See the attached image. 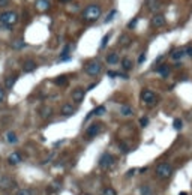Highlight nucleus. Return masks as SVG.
<instances>
[{
    "mask_svg": "<svg viewBox=\"0 0 192 195\" xmlns=\"http://www.w3.org/2000/svg\"><path fill=\"white\" fill-rule=\"evenodd\" d=\"M129 42H131V38H129L128 35H122L120 36V39H119V44H120L122 47H128Z\"/></svg>",
    "mask_w": 192,
    "mask_h": 195,
    "instance_id": "b1692460",
    "label": "nucleus"
},
{
    "mask_svg": "<svg viewBox=\"0 0 192 195\" xmlns=\"http://www.w3.org/2000/svg\"><path fill=\"white\" fill-rule=\"evenodd\" d=\"M17 195H33V194H32V191H30V189L24 188V189H20V191L17 192Z\"/></svg>",
    "mask_w": 192,
    "mask_h": 195,
    "instance_id": "2f4dec72",
    "label": "nucleus"
},
{
    "mask_svg": "<svg viewBox=\"0 0 192 195\" xmlns=\"http://www.w3.org/2000/svg\"><path fill=\"white\" fill-rule=\"evenodd\" d=\"M182 126H183V123H182V120H180V119H176L174 122H173V128H174L176 131H180V129H182Z\"/></svg>",
    "mask_w": 192,
    "mask_h": 195,
    "instance_id": "c85d7f7f",
    "label": "nucleus"
},
{
    "mask_svg": "<svg viewBox=\"0 0 192 195\" xmlns=\"http://www.w3.org/2000/svg\"><path fill=\"white\" fill-rule=\"evenodd\" d=\"M165 24V17L164 15H155L152 18V26L153 27H162Z\"/></svg>",
    "mask_w": 192,
    "mask_h": 195,
    "instance_id": "ddd939ff",
    "label": "nucleus"
},
{
    "mask_svg": "<svg viewBox=\"0 0 192 195\" xmlns=\"http://www.w3.org/2000/svg\"><path fill=\"white\" fill-rule=\"evenodd\" d=\"M60 188H62L60 182H57V180H56V182H53L51 185H50V188H48V189H50V191H54V192H57Z\"/></svg>",
    "mask_w": 192,
    "mask_h": 195,
    "instance_id": "a878e982",
    "label": "nucleus"
},
{
    "mask_svg": "<svg viewBox=\"0 0 192 195\" xmlns=\"http://www.w3.org/2000/svg\"><path fill=\"white\" fill-rule=\"evenodd\" d=\"M21 161H23V155H21L20 152H12V153L9 155V158H8V162H9L11 165H18Z\"/></svg>",
    "mask_w": 192,
    "mask_h": 195,
    "instance_id": "f8f14e48",
    "label": "nucleus"
},
{
    "mask_svg": "<svg viewBox=\"0 0 192 195\" xmlns=\"http://www.w3.org/2000/svg\"><path fill=\"white\" fill-rule=\"evenodd\" d=\"M185 51H186V54H188V56L192 59V45H188V47L185 48Z\"/></svg>",
    "mask_w": 192,
    "mask_h": 195,
    "instance_id": "c9c22d12",
    "label": "nucleus"
},
{
    "mask_svg": "<svg viewBox=\"0 0 192 195\" xmlns=\"http://www.w3.org/2000/svg\"><path fill=\"white\" fill-rule=\"evenodd\" d=\"M84 71L87 72L89 75H92V77H96V75H99L102 72V65L98 60H90V62H87L84 65Z\"/></svg>",
    "mask_w": 192,
    "mask_h": 195,
    "instance_id": "39448f33",
    "label": "nucleus"
},
{
    "mask_svg": "<svg viewBox=\"0 0 192 195\" xmlns=\"http://www.w3.org/2000/svg\"><path fill=\"white\" fill-rule=\"evenodd\" d=\"M17 75H14V77H8V80H6V83H5V86H6V89H12L14 86H15V83H17Z\"/></svg>",
    "mask_w": 192,
    "mask_h": 195,
    "instance_id": "6ab92c4d",
    "label": "nucleus"
},
{
    "mask_svg": "<svg viewBox=\"0 0 192 195\" xmlns=\"http://www.w3.org/2000/svg\"><path fill=\"white\" fill-rule=\"evenodd\" d=\"M84 96H86V90L84 89L72 90V101H74V102H77V104L83 102V101H84Z\"/></svg>",
    "mask_w": 192,
    "mask_h": 195,
    "instance_id": "1a4fd4ad",
    "label": "nucleus"
},
{
    "mask_svg": "<svg viewBox=\"0 0 192 195\" xmlns=\"http://www.w3.org/2000/svg\"><path fill=\"white\" fill-rule=\"evenodd\" d=\"M144 60H146V54L143 53V54H141V56H140V59H138V63H143Z\"/></svg>",
    "mask_w": 192,
    "mask_h": 195,
    "instance_id": "58836bf2",
    "label": "nucleus"
},
{
    "mask_svg": "<svg viewBox=\"0 0 192 195\" xmlns=\"http://www.w3.org/2000/svg\"><path fill=\"white\" fill-rule=\"evenodd\" d=\"M12 188H15V182L14 179L9 177V176H2L0 177V189L2 191H11Z\"/></svg>",
    "mask_w": 192,
    "mask_h": 195,
    "instance_id": "0eeeda50",
    "label": "nucleus"
},
{
    "mask_svg": "<svg viewBox=\"0 0 192 195\" xmlns=\"http://www.w3.org/2000/svg\"><path fill=\"white\" fill-rule=\"evenodd\" d=\"M86 195H90V194H86Z\"/></svg>",
    "mask_w": 192,
    "mask_h": 195,
    "instance_id": "c03bdc74",
    "label": "nucleus"
},
{
    "mask_svg": "<svg viewBox=\"0 0 192 195\" xmlns=\"http://www.w3.org/2000/svg\"><path fill=\"white\" fill-rule=\"evenodd\" d=\"M171 174H173V167L168 162H162L156 167V176L159 179L165 180V179L171 177Z\"/></svg>",
    "mask_w": 192,
    "mask_h": 195,
    "instance_id": "20e7f679",
    "label": "nucleus"
},
{
    "mask_svg": "<svg viewBox=\"0 0 192 195\" xmlns=\"http://www.w3.org/2000/svg\"><path fill=\"white\" fill-rule=\"evenodd\" d=\"M60 2H62V3H65V2H71V0H60Z\"/></svg>",
    "mask_w": 192,
    "mask_h": 195,
    "instance_id": "37998d69",
    "label": "nucleus"
},
{
    "mask_svg": "<svg viewBox=\"0 0 192 195\" xmlns=\"http://www.w3.org/2000/svg\"><path fill=\"white\" fill-rule=\"evenodd\" d=\"M156 72L161 75V77H168L170 75V66L168 65H161V66H158L156 68Z\"/></svg>",
    "mask_w": 192,
    "mask_h": 195,
    "instance_id": "4468645a",
    "label": "nucleus"
},
{
    "mask_svg": "<svg viewBox=\"0 0 192 195\" xmlns=\"http://www.w3.org/2000/svg\"><path fill=\"white\" fill-rule=\"evenodd\" d=\"M18 14L14 11H6L3 14H0V24H3L5 27H12L18 23Z\"/></svg>",
    "mask_w": 192,
    "mask_h": 195,
    "instance_id": "f03ea898",
    "label": "nucleus"
},
{
    "mask_svg": "<svg viewBox=\"0 0 192 195\" xmlns=\"http://www.w3.org/2000/svg\"><path fill=\"white\" fill-rule=\"evenodd\" d=\"M98 165H99V168H102V170H108V168H111V167L114 165V156H113V155H110V153H104V155L99 158Z\"/></svg>",
    "mask_w": 192,
    "mask_h": 195,
    "instance_id": "423d86ee",
    "label": "nucleus"
},
{
    "mask_svg": "<svg viewBox=\"0 0 192 195\" xmlns=\"http://www.w3.org/2000/svg\"><path fill=\"white\" fill-rule=\"evenodd\" d=\"M3 99H5V90L0 87V104L3 102Z\"/></svg>",
    "mask_w": 192,
    "mask_h": 195,
    "instance_id": "4c0bfd02",
    "label": "nucleus"
},
{
    "mask_svg": "<svg viewBox=\"0 0 192 195\" xmlns=\"http://www.w3.org/2000/svg\"><path fill=\"white\" fill-rule=\"evenodd\" d=\"M36 8H38L39 11H47V9L50 8V3H48L47 0H38V2H36Z\"/></svg>",
    "mask_w": 192,
    "mask_h": 195,
    "instance_id": "a211bd4d",
    "label": "nucleus"
},
{
    "mask_svg": "<svg viewBox=\"0 0 192 195\" xmlns=\"http://www.w3.org/2000/svg\"><path fill=\"white\" fill-rule=\"evenodd\" d=\"M53 113L51 108H42V111H41V114H42V117H50Z\"/></svg>",
    "mask_w": 192,
    "mask_h": 195,
    "instance_id": "c756f323",
    "label": "nucleus"
},
{
    "mask_svg": "<svg viewBox=\"0 0 192 195\" xmlns=\"http://www.w3.org/2000/svg\"><path fill=\"white\" fill-rule=\"evenodd\" d=\"M140 125L143 126V128H144V126H147V125H149V119H147V117H141V119H140Z\"/></svg>",
    "mask_w": 192,
    "mask_h": 195,
    "instance_id": "72a5a7b5",
    "label": "nucleus"
},
{
    "mask_svg": "<svg viewBox=\"0 0 192 195\" xmlns=\"http://www.w3.org/2000/svg\"><path fill=\"white\" fill-rule=\"evenodd\" d=\"M36 68H38V63H36L35 60H26L24 63H23V71L26 72V74H29V72H33L36 71Z\"/></svg>",
    "mask_w": 192,
    "mask_h": 195,
    "instance_id": "9b49d317",
    "label": "nucleus"
},
{
    "mask_svg": "<svg viewBox=\"0 0 192 195\" xmlns=\"http://www.w3.org/2000/svg\"><path fill=\"white\" fill-rule=\"evenodd\" d=\"M140 192H141V195H152V189L149 186H141Z\"/></svg>",
    "mask_w": 192,
    "mask_h": 195,
    "instance_id": "cd10ccee",
    "label": "nucleus"
},
{
    "mask_svg": "<svg viewBox=\"0 0 192 195\" xmlns=\"http://www.w3.org/2000/svg\"><path fill=\"white\" fill-rule=\"evenodd\" d=\"M101 195H117V192H116V189H113V188H104L102 189V192H101Z\"/></svg>",
    "mask_w": 192,
    "mask_h": 195,
    "instance_id": "393cba45",
    "label": "nucleus"
},
{
    "mask_svg": "<svg viewBox=\"0 0 192 195\" xmlns=\"http://www.w3.org/2000/svg\"><path fill=\"white\" fill-rule=\"evenodd\" d=\"M104 113H105V107H104V105H99V107H96V108H95V110H93L92 113H89V114H87V117H86V120H87V119H90L92 116H102Z\"/></svg>",
    "mask_w": 192,
    "mask_h": 195,
    "instance_id": "2eb2a0df",
    "label": "nucleus"
},
{
    "mask_svg": "<svg viewBox=\"0 0 192 195\" xmlns=\"http://www.w3.org/2000/svg\"><path fill=\"white\" fill-rule=\"evenodd\" d=\"M122 68L125 69V71H131V69H132V60L128 59V57L123 59L122 60Z\"/></svg>",
    "mask_w": 192,
    "mask_h": 195,
    "instance_id": "4be33fe9",
    "label": "nucleus"
},
{
    "mask_svg": "<svg viewBox=\"0 0 192 195\" xmlns=\"http://www.w3.org/2000/svg\"><path fill=\"white\" fill-rule=\"evenodd\" d=\"M107 62L110 63V65H116L117 62H119V54L117 53H111L107 56Z\"/></svg>",
    "mask_w": 192,
    "mask_h": 195,
    "instance_id": "aec40b11",
    "label": "nucleus"
},
{
    "mask_svg": "<svg viewBox=\"0 0 192 195\" xmlns=\"http://www.w3.org/2000/svg\"><path fill=\"white\" fill-rule=\"evenodd\" d=\"M132 108L129 105H122L120 107V114H123V116H132Z\"/></svg>",
    "mask_w": 192,
    "mask_h": 195,
    "instance_id": "5701e85b",
    "label": "nucleus"
},
{
    "mask_svg": "<svg viewBox=\"0 0 192 195\" xmlns=\"http://www.w3.org/2000/svg\"><path fill=\"white\" fill-rule=\"evenodd\" d=\"M54 83L57 86H66L68 84V77L66 75H59V77L54 78Z\"/></svg>",
    "mask_w": 192,
    "mask_h": 195,
    "instance_id": "f3484780",
    "label": "nucleus"
},
{
    "mask_svg": "<svg viewBox=\"0 0 192 195\" xmlns=\"http://www.w3.org/2000/svg\"><path fill=\"white\" fill-rule=\"evenodd\" d=\"M116 14H117V11H111V12H110V15H108V17H107V20H105V23L111 21V20H113V17H114Z\"/></svg>",
    "mask_w": 192,
    "mask_h": 195,
    "instance_id": "f704fd0d",
    "label": "nucleus"
},
{
    "mask_svg": "<svg viewBox=\"0 0 192 195\" xmlns=\"http://www.w3.org/2000/svg\"><path fill=\"white\" fill-rule=\"evenodd\" d=\"M8 3H9V0H0V8L2 6H6Z\"/></svg>",
    "mask_w": 192,
    "mask_h": 195,
    "instance_id": "ea45409f",
    "label": "nucleus"
},
{
    "mask_svg": "<svg viewBox=\"0 0 192 195\" xmlns=\"http://www.w3.org/2000/svg\"><path fill=\"white\" fill-rule=\"evenodd\" d=\"M95 87H96V83H93V84H90V86H89V90L95 89Z\"/></svg>",
    "mask_w": 192,
    "mask_h": 195,
    "instance_id": "a19ab883",
    "label": "nucleus"
},
{
    "mask_svg": "<svg viewBox=\"0 0 192 195\" xmlns=\"http://www.w3.org/2000/svg\"><path fill=\"white\" fill-rule=\"evenodd\" d=\"M141 101H143L144 105L153 107L158 102V96H156V93H155L153 90L144 89L143 92H141Z\"/></svg>",
    "mask_w": 192,
    "mask_h": 195,
    "instance_id": "7ed1b4c3",
    "label": "nucleus"
},
{
    "mask_svg": "<svg viewBox=\"0 0 192 195\" xmlns=\"http://www.w3.org/2000/svg\"><path fill=\"white\" fill-rule=\"evenodd\" d=\"M6 141L11 143V144H15L18 141L17 135H15V132H12V131H9L8 134H6Z\"/></svg>",
    "mask_w": 192,
    "mask_h": 195,
    "instance_id": "412c9836",
    "label": "nucleus"
},
{
    "mask_svg": "<svg viewBox=\"0 0 192 195\" xmlns=\"http://www.w3.org/2000/svg\"><path fill=\"white\" fill-rule=\"evenodd\" d=\"M101 14H102V9H101L99 5H89L83 11V18H84V21L92 23V21H96L101 17Z\"/></svg>",
    "mask_w": 192,
    "mask_h": 195,
    "instance_id": "f257e3e1",
    "label": "nucleus"
},
{
    "mask_svg": "<svg viewBox=\"0 0 192 195\" xmlns=\"http://www.w3.org/2000/svg\"><path fill=\"white\" fill-rule=\"evenodd\" d=\"M108 77L114 78V77H119V72H114V71H108Z\"/></svg>",
    "mask_w": 192,
    "mask_h": 195,
    "instance_id": "e433bc0d",
    "label": "nucleus"
},
{
    "mask_svg": "<svg viewBox=\"0 0 192 195\" xmlns=\"http://www.w3.org/2000/svg\"><path fill=\"white\" fill-rule=\"evenodd\" d=\"M75 111H77V107H74L72 104H65V105L62 107V110H60L62 116H65V117L74 116V114H75Z\"/></svg>",
    "mask_w": 192,
    "mask_h": 195,
    "instance_id": "9d476101",
    "label": "nucleus"
},
{
    "mask_svg": "<svg viewBox=\"0 0 192 195\" xmlns=\"http://www.w3.org/2000/svg\"><path fill=\"white\" fill-rule=\"evenodd\" d=\"M186 56V51H185V48H179V50H174L173 54H171V57H173V60H180V59H183Z\"/></svg>",
    "mask_w": 192,
    "mask_h": 195,
    "instance_id": "dca6fc26",
    "label": "nucleus"
},
{
    "mask_svg": "<svg viewBox=\"0 0 192 195\" xmlns=\"http://www.w3.org/2000/svg\"><path fill=\"white\" fill-rule=\"evenodd\" d=\"M101 131H102V123H93L86 129V135H87L89 138H93V137H96Z\"/></svg>",
    "mask_w": 192,
    "mask_h": 195,
    "instance_id": "6e6552de",
    "label": "nucleus"
},
{
    "mask_svg": "<svg viewBox=\"0 0 192 195\" xmlns=\"http://www.w3.org/2000/svg\"><path fill=\"white\" fill-rule=\"evenodd\" d=\"M12 47H14L15 50H20V48H24V47H26V42H24L23 39H20V41H17V42H14V44H12Z\"/></svg>",
    "mask_w": 192,
    "mask_h": 195,
    "instance_id": "bb28decb",
    "label": "nucleus"
},
{
    "mask_svg": "<svg viewBox=\"0 0 192 195\" xmlns=\"http://www.w3.org/2000/svg\"><path fill=\"white\" fill-rule=\"evenodd\" d=\"M137 23H138V18H134L132 21H129V24H128V29H134V27L137 26Z\"/></svg>",
    "mask_w": 192,
    "mask_h": 195,
    "instance_id": "473e14b6",
    "label": "nucleus"
},
{
    "mask_svg": "<svg viewBox=\"0 0 192 195\" xmlns=\"http://www.w3.org/2000/svg\"><path fill=\"white\" fill-rule=\"evenodd\" d=\"M110 38H111V33H107V35L102 38V41H101V48H105V45H107V42L110 41Z\"/></svg>",
    "mask_w": 192,
    "mask_h": 195,
    "instance_id": "7c9ffc66",
    "label": "nucleus"
},
{
    "mask_svg": "<svg viewBox=\"0 0 192 195\" xmlns=\"http://www.w3.org/2000/svg\"><path fill=\"white\" fill-rule=\"evenodd\" d=\"M179 195H188V192H180Z\"/></svg>",
    "mask_w": 192,
    "mask_h": 195,
    "instance_id": "79ce46f5",
    "label": "nucleus"
}]
</instances>
